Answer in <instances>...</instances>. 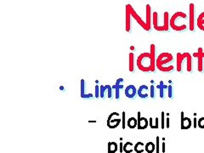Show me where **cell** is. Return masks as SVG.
Masks as SVG:
<instances>
[{
  "label": "cell",
  "mask_w": 204,
  "mask_h": 153,
  "mask_svg": "<svg viewBox=\"0 0 204 153\" xmlns=\"http://www.w3.org/2000/svg\"><path fill=\"white\" fill-rule=\"evenodd\" d=\"M137 92H138V90L136 89L135 86H134V85H132V84L127 86L126 89H125V95H126V97H128V99H133V98H134V97L136 96V95H138Z\"/></svg>",
  "instance_id": "cell-10"
},
{
  "label": "cell",
  "mask_w": 204,
  "mask_h": 153,
  "mask_svg": "<svg viewBox=\"0 0 204 153\" xmlns=\"http://www.w3.org/2000/svg\"><path fill=\"white\" fill-rule=\"evenodd\" d=\"M123 78L120 77V78H118V79L117 80L116 83L112 86V89H115V91H116L115 96H116V99H117V100H118L119 97H120V95H119V91L123 89Z\"/></svg>",
  "instance_id": "cell-11"
},
{
  "label": "cell",
  "mask_w": 204,
  "mask_h": 153,
  "mask_svg": "<svg viewBox=\"0 0 204 153\" xmlns=\"http://www.w3.org/2000/svg\"><path fill=\"white\" fill-rule=\"evenodd\" d=\"M128 7H129V10H130V14H131V16L138 22V24L144 29V30H146V31H150L151 30V28L147 26V24H146V22L138 15V13L134 9V8L132 7V5H130V4H128Z\"/></svg>",
  "instance_id": "cell-5"
},
{
  "label": "cell",
  "mask_w": 204,
  "mask_h": 153,
  "mask_svg": "<svg viewBox=\"0 0 204 153\" xmlns=\"http://www.w3.org/2000/svg\"><path fill=\"white\" fill-rule=\"evenodd\" d=\"M166 121H167V128H169V118L168 117Z\"/></svg>",
  "instance_id": "cell-37"
},
{
  "label": "cell",
  "mask_w": 204,
  "mask_h": 153,
  "mask_svg": "<svg viewBox=\"0 0 204 153\" xmlns=\"http://www.w3.org/2000/svg\"><path fill=\"white\" fill-rule=\"evenodd\" d=\"M80 83H81V93H80V95H81V97L82 98H83V99H89V98H93L94 97V95H92V94H89V93H86V91H85V81L83 80V79H82L81 80V82H80Z\"/></svg>",
  "instance_id": "cell-16"
},
{
  "label": "cell",
  "mask_w": 204,
  "mask_h": 153,
  "mask_svg": "<svg viewBox=\"0 0 204 153\" xmlns=\"http://www.w3.org/2000/svg\"><path fill=\"white\" fill-rule=\"evenodd\" d=\"M190 10V19H189V27L191 32L195 30V5L193 3H190L189 5Z\"/></svg>",
  "instance_id": "cell-7"
},
{
  "label": "cell",
  "mask_w": 204,
  "mask_h": 153,
  "mask_svg": "<svg viewBox=\"0 0 204 153\" xmlns=\"http://www.w3.org/2000/svg\"><path fill=\"white\" fill-rule=\"evenodd\" d=\"M155 53H156L155 45L152 44L151 48H150V55H151V59H152V72H155V69H156V60Z\"/></svg>",
  "instance_id": "cell-17"
},
{
  "label": "cell",
  "mask_w": 204,
  "mask_h": 153,
  "mask_svg": "<svg viewBox=\"0 0 204 153\" xmlns=\"http://www.w3.org/2000/svg\"><path fill=\"white\" fill-rule=\"evenodd\" d=\"M138 125H137V128L139 130H142V129H146L148 125H149V122L147 120V118L141 117L140 115V111H138Z\"/></svg>",
  "instance_id": "cell-8"
},
{
  "label": "cell",
  "mask_w": 204,
  "mask_h": 153,
  "mask_svg": "<svg viewBox=\"0 0 204 153\" xmlns=\"http://www.w3.org/2000/svg\"><path fill=\"white\" fill-rule=\"evenodd\" d=\"M197 125L200 128H204V117L199 118V120L197 121Z\"/></svg>",
  "instance_id": "cell-27"
},
{
  "label": "cell",
  "mask_w": 204,
  "mask_h": 153,
  "mask_svg": "<svg viewBox=\"0 0 204 153\" xmlns=\"http://www.w3.org/2000/svg\"><path fill=\"white\" fill-rule=\"evenodd\" d=\"M134 146L133 145V143L128 141L123 145V152L125 153H131L134 151Z\"/></svg>",
  "instance_id": "cell-22"
},
{
  "label": "cell",
  "mask_w": 204,
  "mask_h": 153,
  "mask_svg": "<svg viewBox=\"0 0 204 153\" xmlns=\"http://www.w3.org/2000/svg\"><path fill=\"white\" fill-rule=\"evenodd\" d=\"M162 152L164 153L166 151H165V142H162Z\"/></svg>",
  "instance_id": "cell-34"
},
{
  "label": "cell",
  "mask_w": 204,
  "mask_h": 153,
  "mask_svg": "<svg viewBox=\"0 0 204 153\" xmlns=\"http://www.w3.org/2000/svg\"><path fill=\"white\" fill-rule=\"evenodd\" d=\"M123 143L121 142L120 143V152L123 153Z\"/></svg>",
  "instance_id": "cell-35"
},
{
  "label": "cell",
  "mask_w": 204,
  "mask_h": 153,
  "mask_svg": "<svg viewBox=\"0 0 204 153\" xmlns=\"http://www.w3.org/2000/svg\"><path fill=\"white\" fill-rule=\"evenodd\" d=\"M150 96H151V98H154L155 97V87L152 85L151 87H150Z\"/></svg>",
  "instance_id": "cell-28"
},
{
  "label": "cell",
  "mask_w": 204,
  "mask_h": 153,
  "mask_svg": "<svg viewBox=\"0 0 204 153\" xmlns=\"http://www.w3.org/2000/svg\"><path fill=\"white\" fill-rule=\"evenodd\" d=\"M187 18V15L184 12H175L169 20V26L171 28L177 32H182L186 29V25L180 23V21H185Z\"/></svg>",
  "instance_id": "cell-2"
},
{
  "label": "cell",
  "mask_w": 204,
  "mask_h": 153,
  "mask_svg": "<svg viewBox=\"0 0 204 153\" xmlns=\"http://www.w3.org/2000/svg\"><path fill=\"white\" fill-rule=\"evenodd\" d=\"M194 57L197 58V69L199 72H203V58H204V51L202 48H199L197 52L193 54Z\"/></svg>",
  "instance_id": "cell-6"
},
{
  "label": "cell",
  "mask_w": 204,
  "mask_h": 153,
  "mask_svg": "<svg viewBox=\"0 0 204 153\" xmlns=\"http://www.w3.org/2000/svg\"><path fill=\"white\" fill-rule=\"evenodd\" d=\"M131 14L129 10L128 4L126 5V32H131Z\"/></svg>",
  "instance_id": "cell-14"
},
{
  "label": "cell",
  "mask_w": 204,
  "mask_h": 153,
  "mask_svg": "<svg viewBox=\"0 0 204 153\" xmlns=\"http://www.w3.org/2000/svg\"><path fill=\"white\" fill-rule=\"evenodd\" d=\"M164 115H165V113L163 112V111H162V113H161V116H162V128L163 129L164 128H165V121H164Z\"/></svg>",
  "instance_id": "cell-30"
},
{
  "label": "cell",
  "mask_w": 204,
  "mask_h": 153,
  "mask_svg": "<svg viewBox=\"0 0 204 153\" xmlns=\"http://www.w3.org/2000/svg\"><path fill=\"white\" fill-rule=\"evenodd\" d=\"M158 123H159V121H158V118L157 117H155V118H153V117H151L150 118V123H149V124H150V127L152 128H158Z\"/></svg>",
  "instance_id": "cell-26"
},
{
  "label": "cell",
  "mask_w": 204,
  "mask_h": 153,
  "mask_svg": "<svg viewBox=\"0 0 204 153\" xmlns=\"http://www.w3.org/2000/svg\"><path fill=\"white\" fill-rule=\"evenodd\" d=\"M168 97L170 99L173 98V87L171 85L168 86Z\"/></svg>",
  "instance_id": "cell-29"
},
{
  "label": "cell",
  "mask_w": 204,
  "mask_h": 153,
  "mask_svg": "<svg viewBox=\"0 0 204 153\" xmlns=\"http://www.w3.org/2000/svg\"><path fill=\"white\" fill-rule=\"evenodd\" d=\"M136 65L138 68L144 72H152V59L150 53L140 54L137 58Z\"/></svg>",
  "instance_id": "cell-3"
},
{
  "label": "cell",
  "mask_w": 204,
  "mask_h": 153,
  "mask_svg": "<svg viewBox=\"0 0 204 153\" xmlns=\"http://www.w3.org/2000/svg\"><path fill=\"white\" fill-rule=\"evenodd\" d=\"M127 125L129 128H135L138 125V120L134 117H129L127 121Z\"/></svg>",
  "instance_id": "cell-19"
},
{
  "label": "cell",
  "mask_w": 204,
  "mask_h": 153,
  "mask_svg": "<svg viewBox=\"0 0 204 153\" xmlns=\"http://www.w3.org/2000/svg\"><path fill=\"white\" fill-rule=\"evenodd\" d=\"M174 60V56L170 53H162L158 55L156 61V66L158 68L159 71L162 72H169L174 70L173 66H167L168 63L172 62Z\"/></svg>",
  "instance_id": "cell-1"
},
{
  "label": "cell",
  "mask_w": 204,
  "mask_h": 153,
  "mask_svg": "<svg viewBox=\"0 0 204 153\" xmlns=\"http://www.w3.org/2000/svg\"><path fill=\"white\" fill-rule=\"evenodd\" d=\"M122 119L119 117V114L117 112H112L110 114V116L107 118V123L106 125L109 128H116L118 127V125L121 123Z\"/></svg>",
  "instance_id": "cell-4"
},
{
  "label": "cell",
  "mask_w": 204,
  "mask_h": 153,
  "mask_svg": "<svg viewBox=\"0 0 204 153\" xmlns=\"http://www.w3.org/2000/svg\"><path fill=\"white\" fill-rule=\"evenodd\" d=\"M197 127V118L195 117V118H194V128H196Z\"/></svg>",
  "instance_id": "cell-36"
},
{
  "label": "cell",
  "mask_w": 204,
  "mask_h": 153,
  "mask_svg": "<svg viewBox=\"0 0 204 153\" xmlns=\"http://www.w3.org/2000/svg\"><path fill=\"white\" fill-rule=\"evenodd\" d=\"M176 65H177V71L181 72L182 69V62L185 59V53H177L176 56Z\"/></svg>",
  "instance_id": "cell-15"
},
{
  "label": "cell",
  "mask_w": 204,
  "mask_h": 153,
  "mask_svg": "<svg viewBox=\"0 0 204 153\" xmlns=\"http://www.w3.org/2000/svg\"><path fill=\"white\" fill-rule=\"evenodd\" d=\"M100 97V86L96 85L95 86V98Z\"/></svg>",
  "instance_id": "cell-31"
},
{
  "label": "cell",
  "mask_w": 204,
  "mask_h": 153,
  "mask_svg": "<svg viewBox=\"0 0 204 153\" xmlns=\"http://www.w3.org/2000/svg\"><path fill=\"white\" fill-rule=\"evenodd\" d=\"M159 136H156V153H159Z\"/></svg>",
  "instance_id": "cell-33"
},
{
  "label": "cell",
  "mask_w": 204,
  "mask_h": 153,
  "mask_svg": "<svg viewBox=\"0 0 204 153\" xmlns=\"http://www.w3.org/2000/svg\"><path fill=\"white\" fill-rule=\"evenodd\" d=\"M192 122L189 117H184V112H181V129H189L191 127Z\"/></svg>",
  "instance_id": "cell-12"
},
{
  "label": "cell",
  "mask_w": 204,
  "mask_h": 153,
  "mask_svg": "<svg viewBox=\"0 0 204 153\" xmlns=\"http://www.w3.org/2000/svg\"><path fill=\"white\" fill-rule=\"evenodd\" d=\"M145 146L146 145H144L143 142L141 141H138L135 145H134V151L136 153H142L144 152L145 150Z\"/></svg>",
  "instance_id": "cell-18"
},
{
  "label": "cell",
  "mask_w": 204,
  "mask_h": 153,
  "mask_svg": "<svg viewBox=\"0 0 204 153\" xmlns=\"http://www.w3.org/2000/svg\"><path fill=\"white\" fill-rule=\"evenodd\" d=\"M107 92V95L109 99L112 98V87L110 86L109 84L106 85H101L100 86V96L102 99L105 97V93Z\"/></svg>",
  "instance_id": "cell-9"
},
{
  "label": "cell",
  "mask_w": 204,
  "mask_h": 153,
  "mask_svg": "<svg viewBox=\"0 0 204 153\" xmlns=\"http://www.w3.org/2000/svg\"><path fill=\"white\" fill-rule=\"evenodd\" d=\"M89 123H96V121H89Z\"/></svg>",
  "instance_id": "cell-38"
},
{
  "label": "cell",
  "mask_w": 204,
  "mask_h": 153,
  "mask_svg": "<svg viewBox=\"0 0 204 153\" xmlns=\"http://www.w3.org/2000/svg\"><path fill=\"white\" fill-rule=\"evenodd\" d=\"M138 95L141 99H146L149 96V88L146 85H141L137 92Z\"/></svg>",
  "instance_id": "cell-13"
},
{
  "label": "cell",
  "mask_w": 204,
  "mask_h": 153,
  "mask_svg": "<svg viewBox=\"0 0 204 153\" xmlns=\"http://www.w3.org/2000/svg\"><path fill=\"white\" fill-rule=\"evenodd\" d=\"M117 150H118V146L117 142L110 141L108 143V153H116Z\"/></svg>",
  "instance_id": "cell-21"
},
{
  "label": "cell",
  "mask_w": 204,
  "mask_h": 153,
  "mask_svg": "<svg viewBox=\"0 0 204 153\" xmlns=\"http://www.w3.org/2000/svg\"><path fill=\"white\" fill-rule=\"evenodd\" d=\"M128 70H129V72H134V53H129Z\"/></svg>",
  "instance_id": "cell-20"
},
{
  "label": "cell",
  "mask_w": 204,
  "mask_h": 153,
  "mask_svg": "<svg viewBox=\"0 0 204 153\" xmlns=\"http://www.w3.org/2000/svg\"><path fill=\"white\" fill-rule=\"evenodd\" d=\"M122 122H123V129L125 128V112L123 111V119H122Z\"/></svg>",
  "instance_id": "cell-32"
},
{
  "label": "cell",
  "mask_w": 204,
  "mask_h": 153,
  "mask_svg": "<svg viewBox=\"0 0 204 153\" xmlns=\"http://www.w3.org/2000/svg\"><path fill=\"white\" fill-rule=\"evenodd\" d=\"M197 26L200 30L204 31V12L201 13L200 15L197 17Z\"/></svg>",
  "instance_id": "cell-23"
},
{
  "label": "cell",
  "mask_w": 204,
  "mask_h": 153,
  "mask_svg": "<svg viewBox=\"0 0 204 153\" xmlns=\"http://www.w3.org/2000/svg\"><path fill=\"white\" fill-rule=\"evenodd\" d=\"M145 150L147 153H153L156 150V146L153 142H148L146 144Z\"/></svg>",
  "instance_id": "cell-24"
},
{
  "label": "cell",
  "mask_w": 204,
  "mask_h": 153,
  "mask_svg": "<svg viewBox=\"0 0 204 153\" xmlns=\"http://www.w3.org/2000/svg\"><path fill=\"white\" fill-rule=\"evenodd\" d=\"M156 88L160 89V98L161 99H164V89H167L168 87L163 83L162 81H161L160 83L156 86Z\"/></svg>",
  "instance_id": "cell-25"
}]
</instances>
